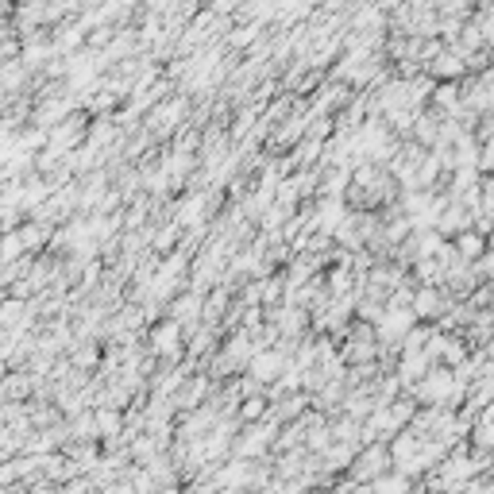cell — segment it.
<instances>
[{"mask_svg":"<svg viewBox=\"0 0 494 494\" xmlns=\"http://www.w3.org/2000/svg\"><path fill=\"white\" fill-rule=\"evenodd\" d=\"M348 467H351V479H356L359 487H367V483H375V479H383V475H386L390 456H386L383 444H375V448H363L359 456H351Z\"/></svg>","mask_w":494,"mask_h":494,"instance_id":"cell-1","label":"cell"},{"mask_svg":"<svg viewBox=\"0 0 494 494\" xmlns=\"http://www.w3.org/2000/svg\"><path fill=\"white\" fill-rule=\"evenodd\" d=\"M452 390H456V378L448 375V370H429V375L421 378V386H417V394L425 402H448Z\"/></svg>","mask_w":494,"mask_h":494,"instance_id":"cell-2","label":"cell"},{"mask_svg":"<svg viewBox=\"0 0 494 494\" xmlns=\"http://www.w3.org/2000/svg\"><path fill=\"white\" fill-rule=\"evenodd\" d=\"M178 324L174 321H166L163 329L155 332V351H166V356H178Z\"/></svg>","mask_w":494,"mask_h":494,"instance_id":"cell-3","label":"cell"},{"mask_svg":"<svg viewBox=\"0 0 494 494\" xmlns=\"http://www.w3.org/2000/svg\"><path fill=\"white\" fill-rule=\"evenodd\" d=\"M410 313L413 317H437L440 313V297L432 294V290H421V294L410 302Z\"/></svg>","mask_w":494,"mask_h":494,"instance_id":"cell-4","label":"cell"},{"mask_svg":"<svg viewBox=\"0 0 494 494\" xmlns=\"http://www.w3.org/2000/svg\"><path fill=\"white\" fill-rule=\"evenodd\" d=\"M456 247H460L463 263H471V259H479V255H483V236H479V232H460Z\"/></svg>","mask_w":494,"mask_h":494,"instance_id":"cell-5","label":"cell"},{"mask_svg":"<svg viewBox=\"0 0 494 494\" xmlns=\"http://www.w3.org/2000/svg\"><path fill=\"white\" fill-rule=\"evenodd\" d=\"M251 375L255 378H275L278 375V356L275 351H263V356L251 359Z\"/></svg>","mask_w":494,"mask_h":494,"instance_id":"cell-6","label":"cell"},{"mask_svg":"<svg viewBox=\"0 0 494 494\" xmlns=\"http://www.w3.org/2000/svg\"><path fill=\"white\" fill-rule=\"evenodd\" d=\"M456 62H460V58H456V55H440L437 62H432V74H440V77H456V74H460V70L463 66H456Z\"/></svg>","mask_w":494,"mask_h":494,"instance_id":"cell-7","label":"cell"},{"mask_svg":"<svg viewBox=\"0 0 494 494\" xmlns=\"http://www.w3.org/2000/svg\"><path fill=\"white\" fill-rule=\"evenodd\" d=\"M240 413H243V421H255V417H263V413H267V402H263V398H247Z\"/></svg>","mask_w":494,"mask_h":494,"instance_id":"cell-8","label":"cell"},{"mask_svg":"<svg viewBox=\"0 0 494 494\" xmlns=\"http://www.w3.org/2000/svg\"><path fill=\"white\" fill-rule=\"evenodd\" d=\"M255 31H259V28H240V31L232 35V43H251V39H255Z\"/></svg>","mask_w":494,"mask_h":494,"instance_id":"cell-9","label":"cell"}]
</instances>
